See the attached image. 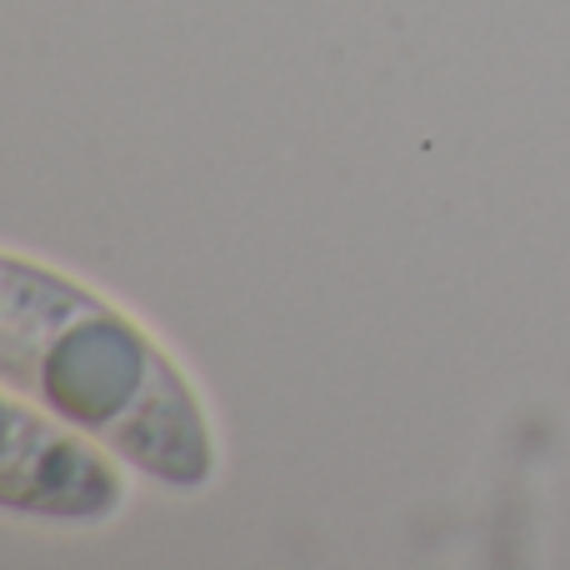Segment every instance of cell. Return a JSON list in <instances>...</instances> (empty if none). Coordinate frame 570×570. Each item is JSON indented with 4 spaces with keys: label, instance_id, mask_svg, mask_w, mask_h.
Segmentation results:
<instances>
[{
    "label": "cell",
    "instance_id": "7a4b0ae2",
    "mask_svg": "<svg viewBox=\"0 0 570 570\" xmlns=\"http://www.w3.org/2000/svg\"><path fill=\"white\" fill-rule=\"evenodd\" d=\"M120 505V475L106 451L46 411L0 391V511L50 521H106Z\"/></svg>",
    "mask_w": 570,
    "mask_h": 570
},
{
    "label": "cell",
    "instance_id": "6da1fadb",
    "mask_svg": "<svg viewBox=\"0 0 570 570\" xmlns=\"http://www.w3.org/2000/svg\"><path fill=\"white\" fill-rule=\"evenodd\" d=\"M0 391L180 491L216 471L206 411L176 361L96 291L6 250Z\"/></svg>",
    "mask_w": 570,
    "mask_h": 570
}]
</instances>
